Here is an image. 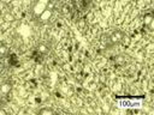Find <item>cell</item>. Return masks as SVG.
<instances>
[{
  "instance_id": "9",
  "label": "cell",
  "mask_w": 154,
  "mask_h": 115,
  "mask_svg": "<svg viewBox=\"0 0 154 115\" xmlns=\"http://www.w3.org/2000/svg\"><path fill=\"white\" fill-rule=\"evenodd\" d=\"M5 114H6V110H5L4 108L0 107V115H5Z\"/></svg>"
},
{
  "instance_id": "6",
  "label": "cell",
  "mask_w": 154,
  "mask_h": 115,
  "mask_svg": "<svg viewBox=\"0 0 154 115\" xmlns=\"http://www.w3.org/2000/svg\"><path fill=\"white\" fill-rule=\"evenodd\" d=\"M153 20H154V17H153L152 12H148V13L144 14V26L150 28L152 24H153Z\"/></svg>"
},
{
  "instance_id": "3",
  "label": "cell",
  "mask_w": 154,
  "mask_h": 115,
  "mask_svg": "<svg viewBox=\"0 0 154 115\" xmlns=\"http://www.w3.org/2000/svg\"><path fill=\"white\" fill-rule=\"evenodd\" d=\"M53 8H51V7H48L47 6V8L35 19L36 22H37V24H40V25H45V24H47L48 22H49V19L52 18V16H53Z\"/></svg>"
},
{
  "instance_id": "8",
  "label": "cell",
  "mask_w": 154,
  "mask_h": 115,
  "mask_svg": "<svg viewBox=\"0 0 154 115\" xmlns=\"http://www.w3.org/2000/svg\"><path fill=\"white\" fill-rule=\"evenodd\" d=\"M55 111L52 109V108H41L38 110V114L40 115H53Z\"/></svg>"
},
{
  "instance_id": "2",
  "label": "cell",
  "mask_w": 154,
  "mask_h": 115,
  "mask_svg": "<svg viewBox=\"0 0 154 115\" xmlns=\"http://www.w3.org/2000/svg\"><path fill=\"white\" fill-rule=\"evenodd\" d=\"M48 2L49 0H35L31 5V8H30V13H31V17L34 19H36L48 6Z\"/></svg>"
},
{
  "instance_id": "5",
  "label": "cell",
  "mask_w": 154,
  "mask_h": 115,
  "mask_svg": "<svg viewBox=\"0 0 154 115\" xmlns=\"http://www.w3.org/2000/svg\"><path fill=\"white\" fill-rule=\"evenodd\" d=\"M36 49H37V52H38L40 54L47 55V54H49V52H51V44H48L47 42H40V43L37 44Z\"/></svg>"
},
{
  "instance_id": "7",
  "label": "cell",
  "mask_w": 154,
  "mask_h": 115,
  "mask_svg": "<svg viewBox=\"0 0 154 115\" xmlns=\"http://www.w3.org/2000/svg\"><path fill=\"white\" fill-rule=\"evenodd\" d=\"M8 55V48L6 44L0 42V58H5Z\"/></svg>"
},
{
  "instance_id": "11",
  "label": "cell",
  "mask_w": 154,
  "mask_h": 115,
  "mask_svg": "<svg viewBox=\"0 0 154 115\" xmlns=\"http://www.w3.org/2000/svg\"><path fill=\"white\" fill-rule=\"evenodd\" d=\"M0 104H1V101H0ZM0 107H1V105H0Z\"/></svg>"
},
{
  "instance_id": "1",
  "label": "cell",
  "mask_w": 154,
  "mask_h": 115,
  "mask_svg": "<svg viewBox=\"0 0 154 115\" xmlns=\"http://www.w3.org/2000/svg\"><path fill=\"white\" fill-rule=\"evenodd\" d=\"M125 38V32L120 29H113L109 34L106 35L103 40V44L106 48H113L118 44H120Z\"/></svg>"
},
{
  "instance_id": "4",
  "label": "cell",
  "mask_w": 154,
  "mask_h": 115,
  "mask_svg": "<svg viewBox=\"0 0 154 115\" xmlns=\"http://www.w3.org/2000/svg\"><path fill=\"white\" fill-rule=\"evenodd\" d=\"M11 90H12V85H11V83L7 81V80H5V81L0 85V98L7 96V95L11 92Z\"/></svg>"
},
{
  "instance_id": "10",
  "label": "cell",
  "mask_w": 154,
  "mask_h": 115,
  "mask_svg": "<svg viewBox=\"0 0 154 115\" xmlns=\"http://www.w3.org/2000/svg\"><path fill=\"white\" fill-rule=\"evenodd\" d=\"M4 81H5V78H4V77H0V85H1Z\"/></svg>"
}]
</instances>
